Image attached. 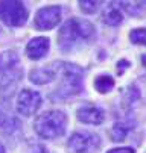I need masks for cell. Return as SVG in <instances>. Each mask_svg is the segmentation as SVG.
<instances>
[{"mask_svg": "<svg viewBox=\"0 0 146 153\" xmlns=\"http://www.w3.org/2000/svg\"><path fill=\"white\" fill-rule=\"evenodd\" d=\"M100 18H102V23H105L107 26H120L122 21H123V14L119 8H116V2L113 3H108L107 8L102 9V14H100Z\"/></svg>", "mask_w": 146, "mask_h": 153, "instance_id": "cell-12", "label": "cell"}, {"mask_svg": "<svg viewBox=\"0 0 146 153\" xmlns=\"http://www.w3.org/2000/svg\"><path fill=\"white\" fill-rule=\"evenodd\" d=\"M134 127V123H130L127 120L123 121H116L111 127V132H110V137L113 141L119 143V141H123L125 138L128 137V134L131 132V129Z\"/></svg>", "mask_w": 146, "mask_h": 153, "instance_id": "cell-13", "label": "cell"}, {"mask_svg": "<svg viewBox=\"0 0 146 153\" xmlns=\"http://www.w3.org/2000/svg\"><path fill=\"white\" fill-rule=\"evenodd\" d=\"M55 71V80L58 79L59 83L56 88L49 93V99L53 102L67 100L82 93L84 88V68L78 64L67 62V61H55L50 64Z\"/></svg>", "mask_w": 146, "mask_h": 153, "instance_id": "cell-1", "label": "cell"}, {"mask_svg": "<svg viewBox=\"0 0 146 153\" xmlns=\"http://www.w3.org/2000/svg\"><path fill=\"white\" fill-rule=\"evenodd\" d=\"M67 127V115L59 109H50L35 118V134L44 140H55L64 135Z\"/></svg>", "mask_w": 146, "mask_h": 153, "instance_id": "cell-4", "label": "cell"}, {"mask_svg": "<svg viewBox=\"0 0 146 153\" xmlns=\"http://www.w3.org/2000/svg\"><path fill=\"white\" fill-rule=\"evenodd\" d=\"M50 49V39L47 36H35L26 44V56L32 61L43 59Z\"/></svg>", "mask_w": 146, "mask_h": 153, "instance_id": "cell-10", "label": "cell"}, {"mask_svg": "<svg viewBox=\"0 0 146 153\" xmlns=\"http://www.w3.org/2000/svg\"><path fill=\"white\" fill-rule=\"evenodd\" d=\"M29 80L35 85H46L55 80V71L52 68V65H44L40 68H34L29 73Z\"/></svg>", "mask_w": 146, "mask_h": 153, "instance_id": "cell-11", "label": "cell"}, {"mask_svg": "<svg viewBox=\"0 0 146 153\" xmlns=\"http://www.w3.org/2000/svg\"><path fill=\"white\" fill-rule=\"evenodd\" d=\"M72 153H94L100 147V137L93 132H75L67 141Z\"/></svg>", "mask_w": 146, "mask_h": 153, "instance_id": "cell-6", "label": "cell"}, {"mask_svg": "<svg viewBox=\"0 0 146 153\" xmlns=\"http://www.w3.org/2000/svg\"><path fill=\"white\" fill-rule=\"evenodd\" d=\"M78 5H79L81 11L84 14H94V12L99 11L102 2H91V0H87V2H85V0H81Z\"/></svg>", "mask_w": 146, "mask_h": 153, "instance_id": "cell-18", "label": "cell"}, {"mask_svg": "<svg viewBox=\"0 0 146 153\" xmlns=\"http://www.w3.org/2000/svg\"><path fill=\"white\" fill-rule=\"evenodd\" d=\"M94 36L96 29L90 21L75 17L61 26L58 32V46L61 52H70L79 44L93 41Z\"/></svg>", "mask_w": 146, "mask_h": 153, "instance_id": "cell-2", "label": "cell"}, {"mask_svg": "<svg viewBox=\"0 0 146 153\" xmlns=\"http://www.w3.org/2000/svg\"><path fill=\"white\" fill-rule=\"evenodd\" d=\"M76 118L78 121L84 124L99 126L105 120V111L100 106H96L93 103H85L76 109Z\"/></svg>", "mask_w": 146, "mask_h": 153, "instance_id": "cell-9", "label": "cell"}, {"mask_svg": "<svg viewBox=\"0 0 146 153\" xmlns=\"http://www.w3.org/2000/svg\"><path fill=\"white\" fill-rule=\"evenodd\" d=\"M119 9L123 12H127L130 17H142L145 12V2H116Z\"/></svg>", "mask_w": 146, "mask_h": 153, "instance_id": "cell-14", "label": "cell"}, {"mask_svg": "<svg viewBox=\"0 0 146 153\" xmlns=\"http://www.w3.org/2000/svg\"><path fill=\"white\" fill-rule=\"evenodd\" d=\"M29 17V11L23 2L11 0V2H0V20L9 27L23 26Z\"/></svg>", "mask_w": 146, "mask_h": 153, "instance_id": "cell-5", "label": "cell"}, {"mask_svg": "<svg viewBox=\"0 0 146 153\" xmlns=\"http://www.w3.org/2000/svg\"><path fill=\"white\" fill-rule=\"evenodd\" d=\"M0 153H6V149H5V146L0 143Z\"/></svg>", "mask_w": 146, "mask_h": 153, "instance_id": "cell-21", "label": "cell"}, {"mask_svg": "<svg viewBox=\"0 0 146 153\" xmlns=\"http://www.w3.org/2000/svg\"><path fill=\"white\" fill-rule=\"evenodd\" d=\"M43 103V97L35 90L31 88H23L17 96L15 108L17 112L23 117H32L38 112V109Z\"/></svg>", "mask_w": 146, "mask_h": 153, "instance_id": "cell-7", "label": "cell"}, {"mask_svg": "<svg viewBox=\"0 0 146 153\" xmlns=\"http://www.w3.org/2000/svg\"><path fill=\"white\" fill-rule=\"evenodd\" d=\"M107 153H136V150L133 147H116V149L108 150Z\"/></svg>", "mask_w": 146, "mask_h": 153, "instance_id": "cell-20", "label": "cell"}, {"mask_svg": "<svg viewBox=\"0 0 146 153\" xmlns=\"http://www.w3.org/2000/svg\"><path fill=\"white\" fill-rule=\"evenodd\" d=\"M114 79L108 74H100L94 79V90L100 94H108L113 88H114Z\"/></svg>", "mask_w": 146, "mask_h": 153, "instance_id": "cell-15", "label": "cell"}, {"mask_svg": "<svg viewBox=\"0 0 146 153\" xmlns=\"http://www.w3.org/2000/svg\"><path fill=\"white\" fill-rule=\"evenodd\" d=\"M22 79L23 68L18 53L15 50L2 52L0 53V94L9 97Z\"/></svg>", "mask_w": 146, "mask_h": 153, "instance_id": "cell-3", "label": "cell"}, {"mask_svg": "<svg viewBox=\"0 0 146 153\" xmlns=\"http://www.w3.org/2000/svg\"><path fill=\"white\" fill-rule=\"evenodd\" d=\"M130 65H131V62L128 59H120L117 62V74H123V71L127 70Z\"/></svg>", "mask_w": 146, "mask_h": 153, "instance_id": "cell-19", "label": "cell"}, {"mask_svg": "<svg viewBox=\"0 0 146 153\" xmlns=\"http://www.w3.org/2000/svg\"><path fill=\"white\" fill-rule=\"evenodd\" d=\"M130 39L133 44H139V46H145L146 44V32L143 27H137L133 29L130 32Z\"/></svg>", "mask_w": 146, "mask_h": 153, "instance_id": "cell-17", "label": "cell"}, {"mask_svg": "<svg viewBox=\"0 0 146 153\" xmlns=\"http://www.w3.org/2000/svg\"><path fill=\"white\" fill-rule=\"evenodd\" d=\"M61 17H62L61 6L58 5L44 6V8L38 9V12L35 14L34 23H35V27L40 30H49L61 23Z\"/></svg>", "mask_w": 146, "mask_h": 153, "instance_id": "cell-8", "label": "cell"}, {"mask_svg": "<svg viewBox=\"0 0 146 153\" xmlns=\"http://www.w3.org/2000/svg\"><path fill=\"white\" fill-rule=\"evenodd\" d=\"M20 129V121L11 115H8L3 109L0 111V130H3V132H15V130Z\"/></svg>", "mask_w": 146, "mask_h": 153, "instance_id": "cell-16", "label": "cell"}]
</instances>
